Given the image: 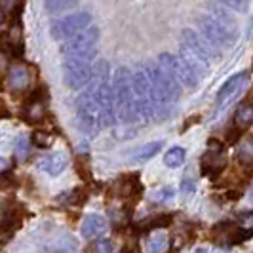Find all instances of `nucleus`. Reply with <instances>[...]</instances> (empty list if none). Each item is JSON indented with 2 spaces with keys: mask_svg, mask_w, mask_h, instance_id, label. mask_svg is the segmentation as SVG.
I'll use <instances>...</instances> for the list:
<instances>
[{
  "mask_svg": "<svg viewBox=\"0 0 253 253\" xmlns=\"http://www.w3.org/2000/svg\"><path fill=\"white\" fill-rule=\"evenodd\" d=\"M76 124L80 127L82 133L88 135H95L97 129L101 127V114H99V107L95 103L93 91L89 88L76 99Z\"/></svg>",
  "mask_w": 253,
  "mask_h": 253,
  "instance_id": "obj_5",
  "label": "nucleus"
},
{
  "mask_svg": "<svg viewBox=\"0 0 253 253\" xmlns=\"http://www.w3.org/2000/svg\"><path fill=\"white\" fill-rule=\"evenodd\" d=\"M75 171L78 173V177L86 183H93V173H91V168L86 158V154H80L75 158Z\"/></svg>",
  "mask_w": 253,
  "mask_h": 253,
  "instance_id": "obj_28",
  "label": "nucleus"
},
{
  "mask_svg": "<svg viewBox=\"0 0 253 253\" xmlns=\"http://www.w3.org/2000/svg\"><path fill=\"white\" fill-rule=\"evenodd\" d=\"M19 185L17 177L13 175L12 171H0V190H12Z\"/></svg>",
  "mask_w": 253,
  "mask_h": 253,
  "instance_id": "obj_31",
  "label": "nucleus"
},
{
  "mask_svg": "<svg viewBox=\"0 0 253 253\" xmlns=\"http://www.w3.org/2000/svg\"><path fill=\"white\" fill-rule=\"evenodd\" d=\"M114 91V114L120 122L129 124L139 118L137 105H135V91H133V80L131 71L127 67H120L113 78Z\"/></svg>",
  "mask_w": 253,
  "mask_h": 253,
  "instance_id": "obj_3",
  "label": "nucleus"
},
{
  "mask_svg": "<svg viewBox=\"0 0 253 253\" xmlns=\"http://www.w3.org/2000/svg\"><path fill=\"white\" fill-rule=\"evenodd\" d=\"M242 139V129L240 127H230L227 129V143L228 145H238V141Z\"/></svg>",
  "mask_w": 253,
  "mask_h": 253,
  "instance_id": "obj_38",
  "label": "nucleus"
},
{
  "mask_svg": "<svg viewBox=\"0 0 253 253\" xmlns=\"http://www.w3.org/2000/svg\"><path fill=\"white\" fill-rule=\"evenodd\" d=\"M89 88L93 91L95 103L99 107L101 114V127H109L116 122V114H114V91H113V80H111V65L109 61H97L93 67V75Z\"/></svg>",
  "mask_w": 253,
  "mask_h": 253,
  "instance_id": "obj_2",
  "label": "nucleus"
},
{
  "mask_svg": "<svg viewBox=\"0 0 253 253\" xmlns=\"http://www.w3.org/2000/svg\"><path fill=\"white\" fill-rule=\"evenodd\" d=\"M198 29H200V35H202L213 48H230L236 40V33H230L228 29L217 23L211 15H204L198 19Z\"/></svg>",
  "mask_w": 253,
  "mask_h": 253,
  "instance_id": "obj_9",
  "label": "nucleus"
},
{
  "mask_svg": "<svg viewBox=\"0 0 253 253\" xmlns=\"http://www.w3.org/2000/svg\"><path fill=\"white\" fill-rule=\"evenodd\" d=\"M236 160L242 166H253V135H248V137L238 141Z\"/></svg>",
  "mask_w": 253,
  "mask_h": 253,
  "instance_id": "obj_23",
  "label": "nucleus"
},
{
  "mask_svg": "<svg viewBox=\"0 0 253 253\" xmlns=\"http://www.w3.org/2000/svg\"><path fill=\"white\" fill-rule=\"evenodd\" d=\"M181 48H185V50L192 51L194 55H198L200 59L204 61H211V59H217V48H213L202 35H198L196 31H192V29H185L183 33H181Z\"/></svg>",
  "mask_w": 253,
  "mask_h": 253,
  "instance_id": "obj_11",
  "label": "nucleus"
},
{
  "mask_svg": "<svg viewBox=\"0 0 253 253\" xmlns=\"http://www.w3.org/2000/svg\"><path fill=\"white\" fill-rule=\"evenodd\" d=\"M234 126L240 127L242 131L250 129L253 126V103L248 99V101H242L236 109V114H234Z\"/></svg>",
  "mask_w": 253,
  "mask_h": 253,
  "instance_id": "obj_19",
  "label": "nucleus"
},
{
  "mask_svg": "<svg viewBox=\"0 0 253 253\" xmlns=\"http://www.w3.org/2000/svg\"><path fill=\"white\" fill-rule=\"evenodd\" d=\"M67 166H69V158H67V154H63V152H53L50 156H44V158L38 162V168H40L44 173L51 175V177L63 173L65 169H67Z\"/></svg>",
  "mask_w": 253,
  "mask_h": 253,
  "instance_id": "obj_15",
  "label": "nucleus"
},
{
  "mask_svg": "<svg viewBox=\"0 0 253 253\" xmlns=\"http://www.w3.org/2000/svg\"><path fill=\"white\" fill-rule=\"evenodd\" d=\"M185 158H187L185 149H181V147H173V149H169V151L166 152L164 164L168 166V168H179V166L185 162Z\"/></svg>",
  "mask_w": 253,
  "mask_h": 253,
  "instance_id": "obj_29",
  "label": "nucleus"
},
{
  "mask_svg": "<svg viewBox=\"0 0 253 253\" xmlns=\"http://www.w3.org/2000/svg\"><path fill=\"white\" fill-rule=\"evenodd\" d=\"M225 168H227V156H225V152L208 151L202 156V160H200V173H202V177H210L211 181H215L223 173Z\"/></svg>",
  "mask_w": 253,
  "mask_h": 253,
  "instance_id": "obj_14",
  "label": "nucleus"
},
{
  "mask_svg": "<svg viewBox=\"0 0 253 253\" xmlns=\"http://www.w3.org/2000/svg\"><path fill=\"white\" fill-rule=\"evenodd\" d=\"M6 166H8L6 158H2V156H0V171H4V169H6Z\"/></svg>",
  "mask_w": 253,
  "mask_h": 253,
  "instance_id": "obj_43",
  "label": "nucleus"
},
{
  "mask_svg": "<svg viewBox=\"0 0 253 253\" xmlns=\"http://www.w3.org/2000/svg\"><path fill=\"white\" fill-rule=\"evenodd\" d=\"M15 230H17V228L13 227L12 223H8L6 219H2V221H0V242H2V244L10 242L13 238V234H15Z\"/></svg>",
  "mask_w": 253,
  "mask_h": 253,
  "instance_id": "obj_33",
  "label": "nucleus"
},
{
  "mask_svg": "<svg viewBox=\"0 0 253 253\" xmlns=\"http://www.w3.org/2000/svg\"><path fill=\"white\" fill-rule=\"evenodd\" d=\"M57 200L63 202L65 206H71V208L84 206L88 200V189L86 187H75L73 190H67L61 196H57Z\"/></svg>",
  "mask_w": 253,
  "mask_h": 253,
  "instance_id": "obj_21",
  "label": "nucleus"
},
{
  "mask_svg": "<svg viewBox=\"0 0 253 253\" xmlns=\"http://www.w3.org/2000/svg\"><path fill=\"white\" fill-rule=\"evenodd\" d=\"M156 65H158L169 78H173L179 86H183V88L196 89L198 84H200L198 75H196L181 57H175V55H171V53H160Z\"/></svg>",
  "mask_w": 253,
  "mask_h": 253,
  "instance_id": "obj_6",
  "label": "nucleus"
},
{
  "mask_svg": "<svg viewBox=\"0 0 253 253\" xmlns=\"http://www.w3.org/2000/svg\"><path fill=\"white\" fill-rule=\"evenodd\" d=\"M250 97H252V99H253V88H252V93H250Z\"/></svg>",
  "mask_w": 253,
  "mask_h": 253,
  "instance_id": "obj_44",
  "label": "nucleus"
},
{
  "mask_svg": "<svg viewBox=\"0 0 253 253\" xmlns=\"http://www.w3.org/2000/svg\"><path fill=\"white\" fill-rule=\"evenodd\" d=\"M114 196L124 200V202H131V206L143 196V183L139 179V173H127L122 175L114 183Z\"/></svg>",
  "mask_w": 253,
  "mask_h": 253,
  "instance_id": "obj_13",
  "label": "nucleus"
},
{
  "mask_svg": "<svg viewBox=\"0 0 253 253\" xmlns=\"http://www.w3.org/2000/svg\"><path fill=\"white\" fill-rule=\"evenodd\" d=\"M31 143L38 149H48L51 145V135L48 131H35L31 137Z\"/></svg>",
  "mask_w": 253,
  "mask_h": 253,
  "instance_id": "obj_32",
  "label": "nucleus"
},
{
  "mask_svg": "<svg viewBox=\"0 0 253 253\" xmlns=\"http://www.w3.org/2000/svg\"><path fill=\"white\" fill-rule=\"evenodd\" d=\"M210 15L215 19L217 23H221L225 29H228L230 33H236V23H234V19H232V17H230L223 8H219V6H211V8H210Z\"/></svg>",
  "mask_w": 253,
  "mask_h": 253,
  "instance_id": "obj_27",
  "label": "nucleus"
},
{
  "mask_svg": "<svg viewBox=\"0 0 253 253\" xmlns=\"http://www.w3.org/2000/svg\"><path fill=\"white\" fill-rule=\"evenodd\" d=\"M88 253H114L113 242L109 238H97L88 246Z\"/></svg>",
  "mask_w": 253,
  "mask_h": 253,
  "instance_id": "obj_30",
  "label": "nucleus"
},
{
  "mask_svg": "<svg viewBox=\"0 0 253 253\" xmlns=\"http://www.w3.org/2000/svg\"><path fill=\"white\" fill-rule=\"evenodd\" d=\"M227 149V143L221 139H217V137H210L208 139V151L211 152H225Z\"/></svg>",
  "mask_w": 253,
  "mask_h": 253,
  "instance_id": "obj_37",
  "label": "nucleus"
},
{
  "mask_svg": "<svg viewBox=\"0 0 253 253\" xmlns=\"http://www.w3.org/2000/svg\"><path fill=\"white\" fill-rule=\"evenodd\" d=\"M31 82V73L25 65H12L8 71V86L12 91H25Z\"/></svg>",
  "mask_w": 253,
  "mask_h": 253,
  "instance_id": "obj_17",
  "label": "nucleus"
},
{
  "mask_svg": "<svg viewBox=\"0 0 253 253\" xmlns=\"http://www.w3.org/2000/svg\"><path fill=\"white\" fill-rule=\"evenodd\" d=\"M97 42H99V29L93 25L86 27L84 31H80L73 38L65 40L61 46V53H78V51H91L97 50Z\"/></svg>",
  "mask_w": 253,
  "mask_h": 253,
  "instance_id": "obj_12",
  "label": "nucleus"
},
{
  "mask_svg": "<svg viewBox=\"0 0 253 253\" xmlns=\"http://www.w3.org/2000/svg\"><path fill=\"white\" fill-rule=\"evenodd\" d=\"M171 223H173V215L171 213H156V215L147 217L141 223H137L135 230L137 232H151V230H160V228L171 227Z\"/></svg>",
  "mask_w": 253,
  "mask_h": 253,
  "instance_id": "obj_18",
  "label": "nucleus"
},
{
  "mask_svg": "<svg viewBox=\"0 0 253 253\" xmlns=\"http://www.w3.org/2000/svg\"><path fill=\"white\" fill-rule=\"evenodd\" d=\"M248 82H250V71H242V73H238V75L230 76L227 82L221 86V89L217 91V97H215V111L217 113L225 111L228 105L234 101L242 91L246 89Z\"/></svg>",
  "mask_w": 253,
  "mask_h": 253,
  "instance_id": "obj_10",
  "label": "nucleus"
},
{
  "mask_svg": "<svg viewBox=\"0 0 253 253\" xmlns=\"http://www.w3.org/2000/svg\"><path fill=\"white\" fill-rule=\"evenodd\" d=\"M162 147H164L162 141H152V143H147V145H141V147H137L135 151L129 154V158L133 162H147V160L154 158Z\"/></svg>",
  "mask_w": 253,
  "mask_h": 253,
  "instance_id": "obj_20",
  "label": "nucleus"
},
{
  "mask_svg": "<svg viewBox=\"0 0 253 253\" xmlns=\"http://www.w3.org/2000/svg\"><path fill=\"white\" fill-rule=\"evenodd\" d=\"M76 250V240L69 234H61V238L51 240L46 248L44 253H73Z\"/></svg>",
  "mask_w": 253,
  "mask_h": 253,
  "instance_id": "obj_22",
  "label": "nucleus"
},
{
  "mask_svg": "<svg viewBox=\"0 0 253 253\" xmlns=\"http://www.w3.org/2000/svg\"><path fill=\"white\" fill-rule=\"evenodd\" d=\"M29 152H31V143H29L25 137H21V139L17 141V147H15L17 158H19V160H25L27 156H29Z\"/></svg>",
  "mask_w": 253,
  "mask_h": 253,
  "instance_id": "obj_36",
  "label": "nucleus"
},
{
  "mask_svg": "<svg viewBox=\"0 0 253 253\" xmlns=\"http://www.w3.org/2000/svg\"><path fill=\"white\" fill-rule=\"evenodd\" d=\"M145 246L149 253H164L168 248V236H164L162 232H152L145 242Z\"/></svg>",
  "mask_w": 253,
  "mask_h": 253,
  "instance_id": "obj_26",
  "label": "nucleus"
},
{
  "mask_svg": "<svg viewBox=\"0 0 253 253\" xmlns=\"http://www.w3.org/2000/svg\"><path fill=\"white\" fill-rule=\"evenodd\" d=\"M12 113H10V109L6 107V103L0 99V118H10Z\"/></svg>",
  "mask_w": 253,
  "mask_h": 253,
  "instance_id": "obj_41",
  "label": "nucleus"
},
{
  "mask_svg": "<svg viewBox=\"0 0 253 253\" xmlns=\"http://www.w3.org/2000/svg\"><path fill=\"white\" fill-rule=\"evenodd\" d=\"M133 80V91H135V105H137V114L145 122H149L154 116V99H152V86L151 78L147 73V67H139L131 73Z\"/></svg>",
  "mask_w": 253,
  "mask_h": 253,
  "instance_id": "obj_7",
  "label": "nucleus"
},
{
  "mask_svg": "<svg viewBox=\"0 0 253 253\" xmlns=\"http://www.w3.org/2000/svg\"><path fill=\"white\" fill-rule=\"evenodd\" d=\"M80 230H82V236L86 240H93L107 230V219L97 215V213H88L82 219V228Z\"/></svg>",
  "mask_w": 253,
  "mask_h": 253,
  "instance_id": "obj_16",
  "label": "nucleus"
},
{
  "mask_svg": "<svg viewBox=\"0 0 253 253\" xmlns=\"http://www.w3.org/2000/svg\"><path fill=\"white\" fill-rule=\"evenodd\" d=\"M97 55V50L78 51V53H67L63 59V82L67 88L80 89L86 88L91 82L93 75V59Z\"/></svg>",
  "mask_w": 253,
  "mask_h": 253,
  "instance_id": "obj_4",
  "label": "nucleus"
},
{
  "mask_svg": "<svg viewBox=\"0 0 253 253\" xmlns=\"http://www.w3.org/2000/svg\"><path fill=\"white\" fill-rule=\"evenodd\" d=\"M234 228H236V223H232V221H219V223H215V225L211 227L210 234H211L213 240L228 242L230 236H232V232H234Z\"/></svg>",
  "mask_w": 253,
  "mask_h": 253,
  "instance_id": "obj_24",
  "label": "nucleus"
},
{
  "mask_svg": "<svg viewBox=\"0 0 253 253\" xmlns=\"http://www.w3.org/2000/svg\"><path fill=\"white\" fill-rule=\"evenodd\" d=\"M169 198H173V189L171 187H164V189L151 192V200H154V202H166Z\"/></svg>",
  "mask_w": 253,
  "mask_h": 253,
  "instance_id": "obj_35",
  "label": "nucleus"
},
{
  "mask_svg": "<svg viewBox=\"0 0 253 253\" xmlns=\"http://www.w3.org/2000/svg\"><path fill=\"white\" fill-rule=\"evenodd\" d=\"M248 38L253 42V19H252V23H250V27H248Z\"/></svg>",
  "mask_w": 253,
  "mask_h": 253,
  "instance_id": "obj_42",
  "label": "nucleus"
},
{
  "mask_svg": "<svg viewBox=\"0 0 253 253\" xmlns=\"http://www.w3.org/2000/svg\"><path fill=\"white\" fill-rule=\"evenodd\" d=\"M78 4H80V0H44V8H46V12L51 13V15L67 12V10L75 8Z\"/></svg>",
  "mask_w": 253,
  "mask_h": 253,
  "instance_id": "obj_25",
  "label": "nucleus"
},
{
  "mask_svg": "<svg viewBox=\"0 0 253 253\" xmlns=\"http://www.w3.org/2000/svg\"><path fill=\"white\" fill-rule=\"evenodd\" d=\"M200 120H202V118H200V114H194V118H187V120H185V124H183V127H181V133H185V131H187L190 126L198 124Z\"/></svg>",
  "mask_w": 253,
  "mask_h": 253,
  "instance_id": "obj_40",
  "label": "nucleus"
},
{
  "mask_svg": "<svg viewBox=\"0 0 253 253\" xmlns=\"http://www.w3.org/2000/svg\"><path fill=\"white\" fill-rule=\"evenodd\" d=\"M91 25V13L89 12H76L71 15H65L61 19H55L50 25V35L57 42H65L69 38L78 35L86 27Z\"/></svg>",
  "mask_w": 253,
  "mask_h": 253,
  "instance_id": "obj_8",
  "label": "nucleus"
},
{
  "mask_svg": "<svg viewBox=\"0 0 253 253\" xmlns=\"http://www.w3.org/2000/svg\"><path fill=\"white\" fill-rule=\"evenodd\" d=\"M219 2H221V6H227L230 10L240 13H246L250 8V0H219Z\"/></svg>",
  "mask_w": 253,
  "mask_h": 253,
  "instance_id": "obj_34",
  "label": "nucleus"
},
{
  "mask_svg": "<svg viewBox=\"0 0 253 253\" xmlns=\"http://www.w3.org/2000/svg\"><path fill=\"white\" fill-rule=\"evenodd\" d=\"M194 189H196L194 181H192L189 175H185V179L181 181V190H183L185 194H192V192H194Z\"/></svg>",
  "mask_w": 253,
  "mask_h": 253,
  "instance_id": "obj_39",
  "label": "nucleus"
},
{
  "mask_svg": "<svg viewBox=\"0 0 253 253\" xmlns=\"http://www.w3.org/2000/svg\"><path fill=\"white\" fill-rule=\"evenodd\" d=\"M145 67H147L152 86L154 120H158V122L169 120L175 113V107H177V101L181 97V86L173 78L166 75L156 63H147Z\"/></svg>",
  "mask_w": 253,
  "mask_h": 253,
  "instance_id": "obj_1",
  "label": "nucleus"
}]
</instances>
